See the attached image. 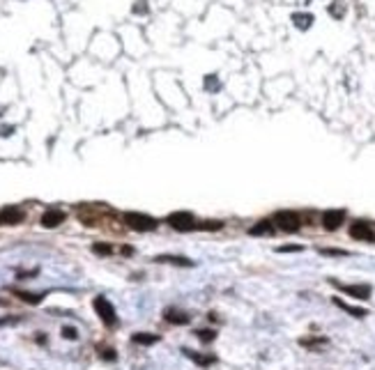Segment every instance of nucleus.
Masks as SVG:
<instances>
[{"label": "nucleus", "instance_id": "nucleus-5", "mask_svg": "<svg viewBox=\"0 0 375 370\" xmlns=\"http://www.w3.org/2000/svg\"><path fill=\"white\" fill-rule=\"evenodd\" d=\"M24 209L16 207V205H7V207L0 209V226H19V223H24Z\"/></svg>", "mask_w": 375, "mask_h": 370}, {"label": "nucleus", "instance_id": "nucleus-23", "mask_svg": "<svg viewBox=\"0 0 375 370\" xmlns=\"http://www.w3.org/2000/svg\"><path fill=\"white\" fill-rule=\"evenodd\" d=\"M99 356L106 361H115V352L111 350V347H106V350H99Z\"/></svg>", "mask_w": 375, "mask_h": 370}, {"label": "nucleus", "instance_id": "nucleus-14", "mask_svg": "<svg viewBox=\"0 0 375 370\" xmlns=\"http://www.w3.org/2000/svg\"><path fill=\"white\" fill-rule=\"evenodd\" d=\"M131 340L136 345H154V342H159V336H154V333H134Z\"/></svg>", "mask_w": 375, "mask_h": 370}, {"label": "nucleus", "instance_id": "nucleus-26", "mask_svg": "<svg viewBox=\"0 0 375 370\" xmlns=\"http://www.w3.org/2000/svg\"><path fill=\"white\" fill-rule=\"evenodd\" d=\"M145 10H148L145 5H136V7H134V12H145Z\"/></svg>", "mask_w": 375, "mask_h": 370}, {"label": "nucleus", "instance_id": "nucleus-18", "mask_svg": "<svg viewBox=\"0 0 375 370\" xmlns=\"http://www.w3.org/2000/svg\"><path fill=\"white\" fill-rule=\"evenodd\" d=\"M198 338H200L203 342H212L214 338H217V333H214L212 329H203V331H198Z\"/></svg>", "mask_w": 375, "mask_h": 370}, {"label": "nucleus", "instance_id": "nucleus-13", "mask_svg": "<svg viewBox=\"0 0 375 370\" xmlns=\"http://www.w3.org/2000/svg\"><path fill=\"white\" fill-rule=\"evenodd\" d=\"M157 262H168V264H180V267H194V262L186 258H175V255H157Z\"/></svg>", "mask_w": 375, "mask_h": 370}, {"label": "nucleus", "instance_id": "nucleus-8", "mask_svg": "<svg viewBox=\"0 0 375 370\" xmlns=\"http://www.w3.org/2000/svg\"><path fill=\"white\" fill-rule=\"evenodd\" d=\"M332 283L338 290L345 292V294L355 297V299H368L370 297V285H343V283H336V281H332Z\"/></svg>", "mask_w": 375, "mask_h": 370}, {"label": "nucleus", "instance_id": "nucleus-19", "mask_svg": "<svg viewBox=\"0 0 375 370\" xmlns=\"http://www.w3.org/2000/svg\"><path fill=\"white\" fill-rule=\"evenodd\" d=\"M295 21H297V26H299V28H309V23L313 19H311V14H295Z\"/></svg>", "mask_w": 375, "mask_h": 370}, {"label": "nucleus", "instance_id": "nucleus-7", "mask_svg": "<svg viewBox=\"0 0 375 370\" xmlns=\"http://www.w3.org/2000/svg\"><path fill=\"white\" fill-rule=\"evenodd\" d=\"M343 221H345V212H343V209H327V212L322 214L324 230H338Z\"/></svg>", "mask_w": 375, "mask_h": 370}, {"label": "nucleus", "instance_id": "nucleus-6", "mask_svg": "<svg viewBox=\"0 0 375 370\" xmlns=\"http://www.w3.org/2000/svg\"><path fill=\"white\" fill-rule=\"evenodd\" d=\"M350 237L359 241H375V232L368 221H355L350 226Z\"/></svg>", "mask_w": 375, "mask_h": 370}, {"label": "nucleus", "instance_id": "nucleus-11", "mask_svg": "<svg viewBox=\"0 0 375 370\" xmlns=\"http://www.w3.org/2000/svg\"><path fill=\"white\" fill-rule=\"evenodd\" d=\"M249 232H251L253 237H260V235H272V232H274V223L265 218V221H258V223H255V226L251 228Z\"/></svg>", "mask_w": 375, "mask_h": 370}, {"label": "nucleus", "instance_id": "nucleus-1", "mask_svg": "<svg viewBox=\"0 0 375 370\" xmlns=\"http://www.w3.org/2000/svg\"><path fill=\"white\" fill-rule=\"evenodd\" d=\"M122 221L136 232H152L157 228V218L148 216V214H138V212H127L122 216Z\"/></svg>", "mask_w": 375, "mask_h": 370}, {"label": "nucleus", "instance_id": "nucleus-22", "mask_svg": "<svg viewBox=\"0 0 375 370\" xmlns=\"http://www.w3.org/2000/svg\"><path fill=\"white\" fill-rule=\"evenodd\" d=\"M62 338H67V340H76L79 333H76L74 327H62Z\"/></svg>", "mask_w": 375, "mask_h": 370}, {"label": "nucleus", "instance_id": "nucleus-15", "mask_svg": "<svg viewBox=\"0 0 375 370\" xmlns=\"http://www.w3.org/2000/svg\"><path fill=\"white\" fill-rule=\"evenodd\" d=\"M14 294L19 297L21 301H26V304H42V299H44V294H33V292H21V290H14Z\"/></svg>", "mask_w": 375, "mask_h": 370}, {"label": "nucleus", "instance_id": "nucleus-9", "mask_svg": "<svg viewBox=\"0 0 375 370\" xmlns=\"http://www.w3.org/2000/svg\"><path fill=\"white\" fill-rule=\"evenodd\" d=\"M65 218H67V214L62 212V209H46V212L42 214V221L39 223H42L44 228H58Z\"/></svg>", "mask_w": 375, "mask_h": 370}, {"label": "nucleus", "instance_id": "nucleus-17", "mask_svg": "<svg viewBox=\"0 0 375 370\" xmlns=\"http://www.w3.org/2000/svg\"><path fill=\"white\" fill-rule=\"evenodd\" d=\"M223 221H203L198 223V230H221Z\"/></svg>", "mask_w": 375, "mask_h": 370}, {"label": "nucleus", "instance_id": "nucleus-2", "mask_svg": "<svg viewBox=\"0 0 375 370\" xmlns=\"http://www.w3.org/2000/svg\"><path fill=\"white\" fill-rule=\"evenodd\" d=\"M166 223L173 228V230H180V232L198 230V223H196V218H194V214H191V212H173V214H168Z\"/></svg>", "mask_w": 375, "mask_h": 370}, {"label": "nucleus", "instance_id": "nucleus-10", "mask_svg": "<svg viewBox=\"0 0 375 370\" xmlns=\"http://www.w3.org/2000/svg\"><path fill=\"white\" fill-rule=\"evenodd\" d=\"M163 319L171 322V324H189L191 317L186 313H182V310H177V308H166L163 310Z\"/></svg>", "mask_w": 375, "mask_h": 370}, {"label": "nucleus", "instance_id": "nucleus-16", "mask_svg": "<svg viewBox=\"0 0 375 370\" xmlns=\"http://www.w3.org/2000/svg\"><path fill=\"white\" fill-rule=\"evenodd\" d=\"M184 352H186V356H191V359H194L196 363H200V365H212L214 361H217V359H214L212 354L203 356V354H194V352H189V350H184Z\"/></svg>", "mask_w": 375, "mask_h": 370}, {"label": "nucleus", "instance_id": "nucleus-12", "mask_svg": "<svg viewBox=\"0 0 375 370\" xmlns=\"http://www.w3.org/2000/svg\"><path fill=\"white\" fill-rule=\"evenodd\" d=\"M334 304H336L338 308H343V310H345V313H350L352 317H366V315H368L364 308H357V306L345 304V301H341V299H338V297H336V299H334Z\"/></svg>", "mask_w": 375, "mask_h": 370}, {"label": "nucleus", "instance_id": "nucleus-3", "mask_svg": "<svg viewBox=\"0 0 375 370\" xmlns=\"http://www.w3.org/2000/svg\"><path fill=\"white\" fill-rule=\"evenodd\" d=\"M272 223L278 228V230H283V232H297V230L301 228L299 214L286 212V209H281V212L274 214V216H272Z\"/></svg>", "mask_w": 375, "mask_h": 370}, {"label": "nucleus", "instance_id": "nucleus-25", "mask_svg": "<svg viewBox=\"0 0 375 370\" xmlns=\"http://www.w3.org/2000/svg\"><path fill=\"white\" fill-rule=\"evenodd\" d=\"M122 253H125V255H131V253H134V249H131V246H125V249H122Z\"/></svg>", "mask_w": 375, "mask_h": 370}, {"label": "nucleus", "instance_id": "nucleus-21", "mask_svg": "<svg viewBox=\"0 0 375 370\" xmlns=\"http://www.w3.org/2000/svg\"><path fill=\"white\" fill-rule=\"evenodd\" d=\"M301 246L299 244H286V246H278V253H299Z\"/></svg>", "mask_w": 375, "mask_h": 370}, {"label": "nucleus", "instance_id": "nucleus-4", "mask_svg": "<svg viewBox=\"0 0 375 370\" xmlns=\"http://www.w3.org/2000/svg\"><path fill=\"white\" fill-rule=\"evenodd\" d=\"M92 306H95V310H97L99 319H102L106 327H115V324H118V315H115L113 304L106 299V297H95Z\"/></svg>", "mask_w": 375, "mask_h": 370}, {"label": "nucleus", "instance_id": "nucleus-20", "mask_svg": "<svg viewBox=\"0 0 375 370\" xmlns=\"http://www.w3.org/2000/svg\"><path fill=\"white\" fill-rule=\"evenodd\" d=\"M92 251H95L97 255H111V253H113V249H111L108 244H95Z\"/></svg>", "mask_w": 375, "mask_h": 370}, {"label": "nucleus", "instance_id": "nucleus-24", "mask_svg": "<svg viewBox=\"0 0 375 370\" xmlns=\"http://www.w3.org/2000/svg\"><path fill=\"white\" fill-rule=\"evenodd\" d=\"M322 255H347V251H341V249H320Z\"/></svg>", "mask_w": 375, "mask_h": 370}]
</instances>
